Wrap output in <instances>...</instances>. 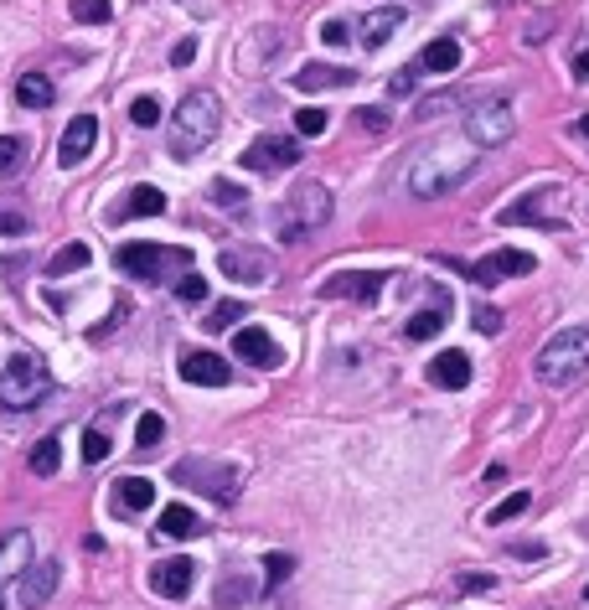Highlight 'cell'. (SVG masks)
<instances>
[{
    "instance_id": "obj_1",
    "label": "cell",
    "mask_w": 589,
    "mask_h": 610,
    "mask_svg": "<svg viewBox=\"0 0 589 610\" xmlns=\"http://www.w3.org/2000/svg\"><path fill=\"white\" fill-rule=\"evenodd\" d=\"M476 166H481V150L471 140H434L403 166V187L429 202V197H445V192L465 187V181L476 176Z\"/></svg>"
},
{
    "instance_id": "obj_2",
    "label": "cell",
    "mask_w": 589,
    "mask_h": 610,
    "mask_svg": "<svg viewBox=\"0 0 589 610\" xmlns=\"http://www.w3.org/2000/svg\"><path fill=\"white\" fill-rule=\"evenodd\" d=\"M223 130V104H217L212 88H192L176 109H171V156L176 161H192L217 140Z\"/></svg>"
},
{
    "instance_id": "obj_3",
    "label": "cell",
    "mask_w": 589,
    "mask_h": 610,
    "mask_svg": "<svg viewBox=\"0 0 589 610\" xmlns=\"http://www.w3.org/2000/svg\"><path fill=\"white\" fill-rule=\"evenodd\" d=\"M533 373L543 388H574L579 378H589V326L553 331L533 357Z\"/></svg>"
},
{
    "instance_id": "obj_4",
    "label": "cell",
    "mask_w": 589,
    "mask_h": 610,
    "mask_svg": "<svg viewBox=\"0 0 589 610\" xmlns=\"http://www.w3.org/2000/svg\"><path fill=\"white\" fill-rule=\"evenodd\" d=\"M47 393H52V373H47L42 357L21 352L0 368V404L6 409H31V404H42Z\"/></svg>"
},
{
    "instance_id": "obj_5",
    "label": "cell",
    "mask_w": 589,
    "mask_h": 610,
    "mask_svg": "<svg viewBox=\"0 0 589 610\" xmlns=\"http://www.w3.org/2000/svg\"><path fill=\"white\" fill-rule=\"evenodd\" d=\"M331 192L321 187V181H300V187L285 197V238H305V233H316L331 223Z\"/></svg>"
},
{
    "instance_id": "obj_6",
    "label": "cell",
    "mask_w": 589,
    "mask_h": 610,
    "mask_svg": "<svg viewBox=\"0 0 589 610\" xmlns=\"http://www.w3.org/2000/svg\"><path fill=\"white\" fill-rule=\"evenodd\" d=\"M114 264L124 274H135V280L155 285V280H166V274L192 264V254H186V249H161V243H124V249L114 254Z\"/></svg>"
},
{
    "instance_id": "obj_7",
    "label": "cell",
    "mask_w": 589,
    "mask_h": 610,
    "mask_svg": "<svg viewBox=\"0 0 589 610\" xmlns=\"http://www.w3.org/2000/svg\"><path fill=\"white\" fill-rule=\"evenodd\" d=\"M512 130H517V109H512V99H481V104L465 109V140H471L476 150H486V145H507Z\"/></svg>"
},
{
    "instance_id": "obj_8",
    "label": "cell",
    "mask_w": 589,
    "mask_h": 610,
    "mask_svg": "<svg viewBox=\"0 0 589 610\" xmlns=\"http://www.w3.org/2000/svg\"><path fill=\"white\" fill-rule=\"evenodd\" d=\"M171 476L181 486H197V492H207L212 502H233L238 497V466H228V461H197V455H186V461H176Z\"/></svg>"
},
{
    "instance_id": "obj_9",
    "label": "cell",
    "mask_w": 589,
    "mask_h": 610,
    "mask_svg": "<svg viewBox=\"0 0 589 610\" xmlns=\"http://www.w3.org/2000/svg\"><path fill=\"white\" fill-rule=\"evenodd\" d=\"M300 140H290V135H259L254 145L243 150V171H264V176H274V171H290V166H300Z\"/></svg>"
},
{
    "instance_id": "obj_10",
    "label": "cell",
    "mask_w": 589,
    "mask_h": 610,
    "mask_svg": "<svg viewBox=\"0 0 589 610\" xmlns=\"http://www.w3.org/2000/svg\"><path fill=\"white\" fill-rule=\"evenodd\" d=\"M533 269H538V259H533V254H522V249H496V254L476 259L465 274H471V280H476L481 290H491V285L517 280V274H533Z\"/></svg>"
},
{
    "instance_id": "obj_11",
    "label": "cell",
    "mask_w": 589,
    "mask_h": 610,
    "mask_svg": "<svg viewBox=\"0 0 589 610\" xmlns=\"http://www.w3.org/2000/svg\"><path fill=\"white\" fill-rule=\"evenodd\" d=\"M176 373H181L186 383H197V388H228V383H233V368H228V362L217 357V352H207V347L181 352Z\"/></svg>"
},
{
    "instance_id": "obj_12",
    "label": "cell",
    "mask_w": 589,
    "mask_h": 610,
    "mask_svg": "<svg viewBox=\"0 0 589 610\" xmlns=\"http://www.w3.org/2000/svg\"><path fill=\"white\" fill-rule=\"evenodd\" d=\"M217 269H223L233 285H264L274 274V259L264 249H223L217 254Z\"/></svg>"
},
{
    "instance_id": "obj_13",
    "label": "cell",
    "mask_w": 589,
    "mask_h": 610,
    "mask_svg": "<svg viewBox=\"0 0 589 610\" xmlns=\"http://www.w3.org/2000/svg\"><path fill=\"white\" fill-rule=\"evenodd\" d=\"M383 280H388V274H378V269L331 274V280L321 285V295H326V300H362V305H372V300L383 295Z\"/></svg>"
},
{
    "instance_id": "obj_14",
    "label": "cell",
    "mask_w": 589,
    "mask_h": 610,
    "mask_svg": "<svg viewBox=\"0 0 589 610\" xmlns=\"http://www.w3.org/2000/svg\"><path fill=\"white\" fill-rule=\"evenodd\" d=\"M233 357H243L248 368H264V373L285 362V357H279V347H274V337H269L264 326H238V331H233Z\"/></svg>"
},
{
    "instance_id": "obj_15",
    "label": "cell",
    "mask_w": 589,
    "mask_h": 610,
    "mask_svg": "<svg viewBox=\"0 0 589 610\" xmlns=\"http://www.w3.org/2000/svg\"><path fill=\"white\" fill-rule=\"evenodd\" d=\"M93 145H99V119H93V114H78L73 119V125L68 130H62V145H57V161L62 166H83L88 156H93Z\"/></svg>"
},
{
    "instance_id": "obj_16",
    "label": "cell",
    "mask_w": 589,
    "mask_h": 610,
    "mask_svg": "<svg viewBox=\"0 0 589 610\" xmlns=\"http://www.w3.org/2000/svg\"><path fill=\"white\" fill-rule=\"evenodd\" d=\"M192 579H197L192 559H161L150 569V590L166 595V600H186V595H192Z\"/></svg>"
},
{
    "instance_id": "obj_17",
    "label": "cell",
    "mask_w": 589,
    "mask_h": 610,
    "mask_svg": "<svg viewBox=\"0 0 589 610\" xmlns=\"http://www.w3.org/2000/svg\"><path fill=\"white\" fill-rule=\"evenodd\" d=\"M57 579H62V564H26L21 569V605H31V610H37V605H47L52 595H57Z\"/></svg>"
},
{
    "instance_id": "obj_18",
    "label": "cell",
    "mask_w": 589,
    "mask_h": 610,
    "mask_svg": "<svg viewBox=\"0 0 589 610\" xmlns=\"http://www.w3.org/2000/svg\"><path fill=\"white\" fill-rule=\"evenodd\" d=\"M300 94H326V88H347L357 83V68H331V63H305L295 78H290Z\"/></svg>"
},
{
    "instance_id": "obj_19",
    "label": "cell",
    "mask_w": 589,
    "mask_h": 610,
    "mask_svg": "<svg viewBox=\"0 0 589 610\" xmlns=\"http://www.w3.org/2000/svg\"><path fill=\"white\" fill-rule=\"evenodd\" d=\"M429 383L434 388H465V383H471V357H465V352H440V357H429Z\"/></svg>"
},
{
    "instance_id": "obj_20",
    "label": "cell",
    "mask_w": 589,
    "mask_h": 610,
    "mask_svg": "<svg viewBox=\"0 0 589 610\" xmlns=\"http://www.w3.org/2000/svg\"><path fill=\"white\" fill-rule=\"evenodd\" d=\"M166 212V192L161 187H135L130 197H124L114 207V223H135V218H161Z\"/></svg>"
},
{
    "instance_id": "obj_21",
    "label": "cell",
    "mask_w": 589,
    "mask_h": 610,
    "mask_svg": "<svg viewBox=\"0 0 589 610\" xmlns=\"http://www.w3.org/2000/svg\"><path fill=\"white\" fill-rule=\"evenodd\" d=\"M445 311H450L445 290H434V305H424V311H414V316H409L403 337H409V342H429V337H440V331H445Z\"/></svg>"
},
{
    "instance_id": "obj_22",
    "label": "cell",
    "mask_w": 589,
    "mask_h": 610,
    "mask_svg": "<svg viewBox=\"0 0 589 610\" xmlns=\"http://www.w3.org/2000/svg\"><path fill=\"white\" fill-rule=\"evenodd\" d=\"M26 564H31V533L26 528L0 533V585H6V579H21Z\"/></svg>"
},
{
    "instance_id": "obj_23",
    "label": "cell",
    "mask_w": 589,
    "mask_h": 610,
    "mask_svg": "<svg viewBox=\"0 0 589 610\" xmlns=\"http://www.w3.org/2000/svg\"><path fill=\"white\" fill-rule=\"evenodd\" d=\"M414 68H419L424 78H429V73H434V78L455 73V68H460V42H455V37H440V42H429V47L414 57Z\"/></svg>"
},
{
    "instance_id": "obj_24",
    "label": "cell",
    "mask_w": 589,
    "mask_h": 610,
    "mask_svg": "<svg viewBox=\"0 0 589 610\" xmlns=\"http://www.w3.org/2000/svg\"><path fill=\"white\" fill-rule=\"evenodd\" d=\"M553 197H558V187H533L522 202L502 207V223H543V228H553V223L543 218V202H553Z\"/></svg>"
},
{
    "instance_id": "obj_25",
    "label": "cell",
    "mask_w": 589,
    "mask_h": 610,
    "mask_svg": "<svg viewBox=\"0 0 589 610\" xmlns=\"http://www.w3.org/2000/svg\"><path fill=\"white\" fill-rule=\"evenodd\" d=\"M114 507H124V512H150V507H155V481L124 476V481L114 486Z\"/></svg>"
},
{
    "instance_id": "obj_26",
    "label": "cell",
    "mask_w": 589,
    "mask_h": 610,
    "mask_svg": "<svg viewBox=\"0 0 589 610\" xmlns=\"http://www.w3.org/2000/svg\"><path fill=\"white\" fill-rule=\"evenodd\" d=\"M52 99H57V88H52L47 73H21L16 78V104L21 109H47Z\"/></svg>"
},
{
    "instance_id": "obj_27",
    "label": "cell",
    "mask_w": 589,
    "mask_h": 610,
    "mask_svg": "<svg viewBox=\"0 0 589 610\" xmlns=\"http://www.w3.org/2000/svg\"><path fill=\"white\" fill-rule=\"evenodd\" d=\"M93 264V249L88 243H62V249L47 259V274L52 280H68V274H78V269H88Z\"/></svg>"
},
{
    "instance_id": "obj_28",
    "label": "cell",
    "mask_w": 589,
    "mask_h": 610,
    "mask_svg": "<svg viewBox=\"0 0 589 610\" xmlns=\"http://www.w3.org/2000/svg\"><path fill=\"white\" fill-rule=\"evenodd\" d=\"M403 26V11L398 6H383V11H372L367 21H362V47H383L393 32Z\"/></svg>"
},
{
    "instance_id": "obj_29",
    "label": "cell",
    "mask_w": 589,
    "mask_h": 610,
    "mask_svg": "<svg viewBox=\"0 0 589 610\" xmlns=\"http://www.w3.org/2000/svg\"><path fill=\"white\" fill-rule=\"evenodd\" d=\"M161 533H166V538H197V533H202V517H197L192 507L171 502V507H161Z\"/></svg>"
},
{
    "instance_id": "obj_30",
    "label": "cell",
    "mask_w": 589,
    "mask_h": 610,
    "mask_svg": "<svg viewBox=\"0 0 589 610\" xmlns=\"http://www.w3.org/2000/svg\"><path fill=\"white\" fill-rule=\"evenodd\" d=\"M57 466H62V440L57 435L37 440V450H31V471H37V476H57Z\"/></svg>"
},
{
    "instance_id": "obj_31",
    "label": "cell",
    "mask_w": 589,
    "mask_h": 610,
    "mask_svg": "<svg viewBox=\"0 0 589 610\" xmlns=\"http://www.w3.org/2000/svg\"><path fill=\"white\" fill-rule=\"evenodd\" d=\"M73 21L78 26H109L114 21V0H73Z\"/></svg>"
},
{
    "instance_id": "obj_32",
    "label": "cell",
    "mask_w": 589,
    "mask_h": 610,
    "mask_svg": "<svg viewBox=\"0 0 589 610\" xmlns=\"http://www.w3.org/2000/svg\"><path fill=\"white\" fill-rule=\"evenodd\" d=\"M0 233H6V238H21V233H31V218H26V207H21V202H11V197H0Z\"/></svg>"
},
{
    "instance_id": "obj_33",
    "label": "cell",
    "mask_w": 589,
    "mask_h": 610,
    "mask_svg": "<svg viewBox=\"0 0 589 610\" xmlns=\"http://www.w3.org/2000/svg\"><path fill=\"white\" fill-rule=\"evenodd\" d=\"M161 440H166V419H161V414H140V424H135V445H140V450H155Z\"/></svg>"
},
{
    "instance_id": "obj_34",
    "label": "cell",
    "mask_w": 589,
    "mask_h": 610,
    "mask_svg": "<svg viewBox=\"0 0 589 610\" xmlns=\"http://www.w3.org/2000/svg\"><path fill=\"white\" fill-rule=\"evenodd\" d=\"M290 574H295V559H290V554H264V590L285 585Z\"/></svg>"
},
{
    "instance_id": "obj_35",
    "label": "cell",
    "mask_w": 589,
    "mask_h": 610,
    "mask_svg": "<svg viewBox=\"0 0 589 610\" xmlns=\"http://www.w3.org/2000/svg\"><path fill=\"white\" fill-rule=\"evenodd\" d=\"M21 161H26V140H16V135H0V176L21 171Z\"/></svg>"
},
{
    "instance_id": "obj_36",
    "label": "cell",
    "mask_w": 589,
    "mask_h": 610,
    "mask_svg": "<svg viewBox=\"0 0 589 610\" xmlns=\"http://www.w3.org/2000/svg\"><path fill=\"white\" fill-rule=\"evenodd\" d=\"M130 119H135L140 130H155V125H161V99H150V94H140V99L130 104Z\"/></svg>"
},
{
    "instance_id": "obj_37",
    "label": "cell",
    "mask_w": 589,
    "mask_h": 610,
    "mask_svg": "<svg viewBox=\"0 0 589 610\" xmlns=\"http://www.w3.org/2000/svg\"><path fill=\"white\" fill-rule=\"evenodd\" d=\"M419 78H424V73H419L414 63H409V68H398V73L388 78V99H409L414 88H419Z\"/></svg>"
},
{
    "instance_id": "obj_38",
    "label": "cell",
    "mask_w": 589,
    "mask_h": 610,
    "mask_svg": "<svg viewBox=\"0 0 589 610\" xmlns=\"http://www.w3.org/2000/svg\"><path fill=\"white\" fill-rule=\"evenodd\" d=\"M238 316H248L238 300H223V305H212V316H207V331H228V326H238Z\"/></svg>"
},
{
    "instance_id": "obj_39",
    "label": "cell",
    "mask_w": 589,
    "mask_h": 610,
    "mask_svg": "<svg viewBox=\"0 0 589 610\" xmlns=\"http://www.w3.org/2000/svg\"><path fill=\"white\" fill-rule=\"evenodd\" d=\"M83 461H88V466H99V461H109V435L99 430V424H93V430L83 435Z\"/></svg>"
},
{
    "instance_id": "obj_40",
    "label": "cell",
    "mask_w": 589,
    "mask_h": 610,
    "mask_svg": "<svg viewBox=\"0 0 589 610\" xmlns=\"http://www.w3.org/2000/svg\"><path fill=\"white\" fill-rule=\"evenodd\" d=\"M295 130H300L305 140L326 135V109H295Z\"/></svg>"
},
{
    "instance_id": "obj_41",
    "label": "cell",
    "mask_w": 589,
    "mask_h": 610,
    "mask_svg": "<svg viewBox=\"0 0 589 610\" xmlns=\"http://www.w3.org/2000/svg\"><path fill=\"white\" fill-rule=\"evenodd\" d=\"M207 197H212L217 207H243V187H238V181H223V176L207 187Z\"/></svg>"
},
{
    "instance_id": "obj_42",
    "label": "cell",
    "mask_w": 589,
    "mask_h": 610,
    "mask_svg": "<svg viewBox=\"0 0 589 610\" xmlns=\"http://www.w3.org/2000/svg\"><path fill=\"white\" fill-rule=\"evenodd\" d=\"M321 42H326V47H347V42H352V21H341V16L321 21Z\"/></svg>"
},
{
    "instance_id": "obj_43",
    "label": "cell",
    "mask_w": 589,
    "mask_h": 610,
    "mask_svg": "<svg viewBox=\"0 0 589 610\" xmlns=\"http://www.w3.org/2000/svg\"><path fill=\"white\" fill-rule=\"evenodd\" d=\"M176 300H186V305L207 300V280H202V274H181V280H176Z\"/></svg>"
},
{
    "instance_id": "obj_44",
    "label": "cell",
    "mask_w": 589,
    "mask_h": 610,
    "mask_svg": "<svg viewBox=\"0 0 589 610\" xmlns=\"http://www.w3.org/2000/svg\"><path fill=\"white\" fill-rule=\"evenodd\" d=\"M527 502H533V497H527V492H512V497H507L502 507L491 512V523H512V517H522V512H527Z\"/></svg>"
},
{
    "instance_id": "obj_45",
    "label": "cell",
    "mask_w": 589,
    "mask_h": 610,
    "mask_svg": "<svg viewBox=\"0 0 589 610\" xmlns=\"http://www.w3.org/2000/svg\"><path fill=\"white\" fill-rule=\"evenodd\" d=\"M445 109H455V94H434V99H419L414 119H440Z\"/></svg>"
},
{
    "instance_id": "obj_46",
    "label": "cell",
    "mask_w": 589,
    "mask_h": 610,
    "mask_svg": "<svg viewBox=\"0 0 589 610\" xmlns=\"http://www.w3.org/2000/svg\"><path fill=\"white\" fill-rule=\"evenodd\" d=\"M471 321H476V331H486V337H496V331H502V311H496V305H481V311H471Z\"/></svg>"
},
{
    "instance_id": "obj_47",
    "label": "cell",
    "mask_w": 589,
    "mask_h": 610,
    "mask_svg": "<svg viewBox=\"0 0 589 610\" xmlns=\"http://www.w3.org/2000/svg\"><path fill=\"white\" fill-rule=\"evenodd\" d=\"M357 125H362V130H372V135H383V130L393 125V119H388L383 109H372V104H367V109H357Z\"/></svg>"
},
{
    "instance_id": "obj_48",
    "label": "cell",
    "mask_w": 589,
    "mask_h": 610,
    "mask_svg": "<svg viewBox=\"0 0 589 610\" xmlns=\"http://www.w3.org/2000/svg\"><path fill=\"white\" fill-rule=\"evenodd\" d=\"M455 590H460V595H481V590H491V574H460Z\"/></svg>"
},
{
    "instance_id": "obj_49",
    "label": "cell",
    "mask_w": 589,
    "mask_h": 610,
    "mask_svg": "<svg viewBox=\"0 0 589 610\" xmlns=\"http://www.w3.org/2000/svg\"><path fill=\"white\" fill-rule=\"evenodd\" d=\"M192 57H197V42H192V37H181V42L171 47V63H176V68H186Z\"/></svg>"
},
{
    "instance_id": "obj_50",
    "label": "cell",
    "mask_w": 589,
    "mask_h": 610,
    "mask_svg": "<svg viewBox=\"0 0 589 610\" xmlns=\"http://www.w3.org/2000/svg\"><path fill=\"white\" fill-rule=\"evenodd\" d=\"M574 78H579V83H589V47L574 57Z\"/></svg>"
},
{
    "instance_id": "obj_51",
    "label": "cell",
    "mask_w": 589,
    "mask_h": 610,
    "mask_svg": "<svg viewBox=\"0 0 589 610\" xmlns=\"http://www.w3.org/2000/svg\"><path fill=\"white\" fill-rule=\"evenodd\" d=\"M579 135H584V140H589V114H584V119H579Z\"/></svg>"
},
{
    "instance_id": "obj_52",
    "label": "cell",
    "mask_w": 589,
    "mask_h": 610,
    "mask_svg": "<svg viewBox=\"0 0 589 610\" xmlns=\"http://www.w3.org/2000/svg\"><path fill=\"white\" fill-rule=\"evenodd\" d=\"M0 610H6V595H0Z\"/></svg>"
}]
</instances>
